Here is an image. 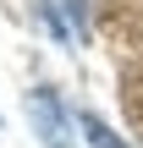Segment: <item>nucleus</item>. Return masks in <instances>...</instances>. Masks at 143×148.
Here are the masks:
<instances>
[{
	"label": "nucleus",
	"mask_w": 143,
	"mask_h": 148,
	"mask_svg": "<svg viewBox=\"0 0 143 148\" xmlns=\"http://www.w3.org/2000/svg\"><path fill=\"white\" fill-rule=\"evenodd\" d=\"M83 137H88L94 148H127L121 137H116V132H110V121H99L94 110H83Z\"/></svg>",
	"instance_id": "f03ea898"
},
{
	"label": "nucleus",
	"mask_w": 143,
	"mask_h": 148,
	"mask_svg": "<svg viewBox=\"0 0 143 148\" xmlns=\"http://www.w3.org/2000/svg\"><path fill=\"white\" fill-rule=\"evenodd\" d=\"M0 126H6V121H0Z\"/></svg>",
	"instance_id": "7ed1b4c3"
},
{
	"label": "nucleus",
	"mask_w": 143,
	"mask_h": 148,
	"mask_svg": "<svg viewBox=\"0 0 143 148\" xmlns=\"http://www.w3.org/2000/svg\"><path fill=\"white\" fill-rule=\"evenodd\" d=\"M28 121L39 126L44 148H72V143H77V137H72V121H66V110H61V93H55V88H33V93H28Z\"/></svg>",
	"instance_id": "f257e3e1"
}]
</instances>
